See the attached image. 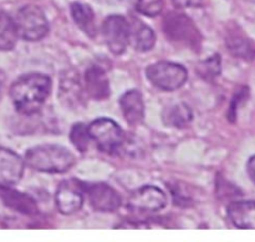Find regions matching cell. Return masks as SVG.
<instances>
[{
  "label": "cell",
  "mask_w": 255,
  "mask_h": 242,
  "mask_svg": "<svg viewBox=\"0 0 255 242\" xmlns=\"http://www.w3.org/2000/svg\"><path fill=\"white\" fill-rule=\"evenodd\" d=\"M51 86V79L47 75L32 72L19 77L12 84L10 97L20 114H36L49 97Z\"/></svg>",
  "instance_id": "obj_1"
},
{
  "label": "cell",
  "mask_w": 255,
  "mask_h": 242,
  "mask_svg": "<svg viewBox=\"0 0 255 242\" xmlns=\"http://www.w3.org/2000/svg\"><path fill=\"white\" fill-rule=\"evenodd\" d=\"M75 155L61 145L45 144L31 147L25 154L30 169L47 174H62L75 165Z\"/></svg>",
  "instance_id": "obj_2"
},
{
  "label": "cell",
  "mask_w": 255,
  "mask_h": 242,
  "mask_svg": "<svg viewBox=\"0 0 255 242\" xmlns=\"http://www.w3.org/2000/svg\"><path fill=\"white\" fill-rule=\"evenodd\" d=\"M164 35L176 45L199 51L202 45V35L193 20L179 11H171L163 17Z\"/></svg>",
  "instance_id": "obj_3"
},
{
  "label": "cell",
  "mask_w": 255,
  "mask_h": 242,
  "mask_svg": "<svg viewBox=\"0 0 255 242\" xmlns=\"http://www.w3.org/2000/svg\"><path fill=\"white\" fill-rule=\"evenodd\" d=\"M17 36L26 41H39L49 32V22L39 6L27 5L17 11L14 19Z\"/></svg>",
  "instance_id": "obj_4"
},
{
  "label": "cell",
  "mask_w": 255,
  "mask_h": 242,
  "mask_svg": "<svg viewBox=\"0 0 255 242\" xmlns=\"http://www.w3.org/2000/svg\"><path fill=\"white\" fill-rule=\"evenodd\" d=\"M146 75L153 86L163 91L178 90L188 79L186 67L171 61H158L149 65L146 70Z\"/></svg>",
  "instance_id": "obj_5"
},
{
  "label": "cell",
  "mask_w": 255,
  "mask_h": 242,
  "mask_svg": "<svg viewBox=\"0 0 255 242\" xmlns=\"http://www.w3.org/2000/svg\"><path fill=\"white\" fill-rule=\"evenodd\" d=\"M90 139L105 152H115L124 146L125 134L120 125L109 117H99L87 126Z\"/></svg>",
  "instance_id": "obj_6"
},
{
  "label": "cell",
  "mask_w": 255,
  "mask_h": 242,
  "mask_svg": "<svg viewBox=\"0 0 255 242\" xmlns=\"http://www.w3.org/2000/svg\"><path fill=\"white\" fill-rule=\"evenodd\" d=\"M102 36L112 54L121 55L129 42L131 25L121 15H110L102 22Z\"/></svg>",
  "instance_id": "obj_7"
},
{
  "label": "cell",
  "mask_w": 255,
  "mask_h": 242,
  "mask_svg": "<svg viewBox=\"0 0 255 242\" xmlns=\"http://www.w3.org/2000/svg\"><path fill=\"white\" fill-rule=\"evenodd\" d=\"M85 185L76 179H69L59 185L55 201L59 211L64 215H71L79 211L84 204Z\"/></svg>",
  "instance_id": "obj_8"
},
{
  "label": "cell",
  "mask_w": 255,
  "mask_h": 242,
  "mask_svg": "<svg viewBox=\"0 0 255 242\" xmlns=\"http://www.w3.org/2000/svg\"><path fill=\"white\" fill-rule=\"evenodd\" d=\"M167 205V195L153 185L137 189L128 197V207L138 212H157Z\"/></svg>",
  "instance_id": "obj_9"
},
{
  "label": "cell",
  "mask_w": 255,
  "mask_h": 242,
  "mask_svg": "<svg viewBox=\"0 0 255 242\" xmlns=\"http://www.w3.org/2000/svg\"><path fill=\"white\" fill-rule=\"evenodd\" d=\"M91 206L96 211L112 212L121 206V196L119 192L105 182H95L85 189Z\"/></svg>",
  "instance_id": "obj_10"
},
{
  "label": "cell",
  "mask_w": 255,
  "mask_h": 242,
  "mask_svg": "<svg viewBox=\"0 0 255 242\" xmlns=\"http://www.w3.org/2000/svg\"><path fill=\"white\" fill-rule=\"evenodd\" d=\"M24 161L14 151L0 147V186L17 184L24 174Z\"/></svg>",
  "instance_id": "obj_11"
},
{
  "label": "cell",
  "mask_w": 255,
  "mask_h": 242,
  "mask_svg": "<svg viewBox=\"0 0 255 242\" xmlns=\"http://www.w3.org/2000/svg\"><path fill=\"white\" fill-rule=\"evenodd\" d=\"M85 90L91 99L106 100L110 96V81L106 71L100 65H91L85 72Z\"/></svg>",
  "instance_id": "obj_12"
},
{
  "label": "cell",
  "mask_w": 255,
  "mask_h": 242,
  "mask_svg": "<svg viewBox=\"0 0 255 242\" xmlns=\"http://www.w3.org/2000/svg\"><path fill=\"white\" fill-rule=\"evenodd\" d=\"M120 107L125 120L131 126H138L144 119V101L138 90L126 91L120 97Z\"/></svg>",
  "instance_id": "obj_13"
},
{
  "label": "cell",
  "mask_w": 255,
  "mask_h": 242,
  "mask_svg": "<svg viewBox=\"0 0 255 242\" xmlns=\"http://www.w3.org/2000/svg\"><path fill=\"white\" fill-rule=\"evenodd\" d=\"M229 220L238 229H255V201L237 200L227 209Z\"/></svg>",
  "instance_id": "obj_14"
},
{
  "label": "cell",
  "mask_w": 255,
  "mask_h": 242,
  "mask_svg": "<svg viewBox=\"0 0 255 242\" xmlns=\"http://www.w3.org/2000/svg\"><path fill=\"white\" fill-rule=\"evenodd\" d=\"M226 45L233 56L243 60H253L255 57L254 42L239 29L227 31Z\"/></svg>",
  "instance_id": "obj_15"
},
{
  "label": "cell",
  "mask_w": 255,
  "mask_h": 242,
  "mask_svg": "<svg viewBox=\"0 0 255 242\" xmlns=\"http://www.w3.org/2000/svg\"><path fill=\"white\" fill-rule=\"evenodd\" d=\"M0 197L5 205L25 215L37 214V205L26 194L10 189V186H0Z\"/></svg>",
  "instance_id": "obj_16"
},
{
  "label": "cell",
  "mask_w": 255,
  "mask_h": 242,
  "mask_svg": "<svg viewBox=\"0 0 255 242\" xmlns=\"http://www.w3.org/2000/svg\"><path fill=\"white\" fill-rule=\"evenodd\" d=\"M163 124L173 129H184L193 120L192 109L184 102H178L167 106L162 112Z\"/></svg>",
  "instance_id": "obj_17"
},
{
  "label": "cell",
  "mask_w": 255,
  "mask_h": 242,
  "mask_svg": "<svg viewBox=\"0 0 255 242\" xmlns=\"http://www.w3.org/2000/svg\"><path fill=\"white\" fill-rule=\"evenodd\" d=\"M71 16L75 24L90 37L96 36L95 14L91 6L84 2H74L71 5Z\"/></svg>",
  "instance_id": "obj_18"
},
{
  "label": "cell",
  "mask_w": 255,
  "mask_h": 242,
  "mask_svg": "<svg viewBox=\"0 0 255 242\" xmlns=\"http://www.w3.org/2000/svg\"><path fill=\"white\" fill-rule=\"evenodd\" d=\"M132 44L137 51L146 52L153 49L156 45V34L148 25L143 24L141 21L134 22L131 26V36Z\"/></svg>",
  "instance_id": "obj_19"
},
{
  "label": "cell",
  "mask_w": 255,
  "mask_h": 242,
  "mask_svg": "<svg viewBox=\"0 0 255 242\" xmlns=\"http://www.w3.org/2000/svg\"><path fill=\"white\" fill-rule=\"evenodd\" d=\"M16 40L17 34L14 19H11L6 12L0 10V51L14 49Z\"/></svg>",
  "instance_id": "obj_20"
},
{
  "label": "cell",
  "mask_w": 255,
  "mask_h": 242,
  "mask_svg": "<svg viewBox=\"0 0 255 242\" xmlns=\"http://www.w3.org/2000/svg\"><path fill=\"white\" fill-rule=\"evenodd\" d=\"M221 56L218 54L213 55V56L208 57L204 61L199 62L198 66H197L198 74L204 80H207V81H213V80H216L219 76V74H221Z\"/></svg>",
  "instance_id": "obj_21"
},
{
  "label": "cell",
  "mask_w": 255,
  "mask_h": 242,
  "mask_svg": "<svg viewBox=\"0 0 255 242\" xmlns=\"http://www.w3.org/2000/svg\"><path fill=\"white\" fill-rule=\"evenodd\" d=\"M70 140H71V142L79 151H86L89 149L90 140H91L86 125L82 124V122L75 124L71 127V131H70Z\"/></svg>",
  "instance_id": "obj_22"
},
{
  "label": "cell",
  "mask_w": 255,
  "mask_h": 242,
  "mask_svg": "<svg viewBox=\"0 0 255 242\" xmlns=\"http://www.w3.org/2000/svg\"><path fill=\"white\" fill-rule=\"evenodd\" d=\"M74 77H65L61 81V99L67 104H71V100H80V84L79 80H72Z\"/></svg>",
  "instance_id": "obj_23"
},
{
  "label": "cell",
  "mask_w": 255,
  "mask_h": 242,
  "mask_svg": "<svg viewBox=\"0 0 255 242\" xmlns=\"http://www.w3.org/2000/svg\"><path fill=\"white\" fill-rule=\"evenodd\" d=\"M163 0H138L137 10L144 16L154 17L161 14L163 10Z\"/></svg>",
  "instance_id": "obj_24"
},
{
  "label": "cell",
  "mask_w": 255,
  "mask_h": 242,
  "mask_svg": "<svg viewBox=\"0 0 255 242\" xmlns=\"http://www.w3.org/2000/svg\"><path fill=\"white\" fill-rule=\"evenodd\" d=\"M248 94H249L248 87H242V89L237 92L236 96L233 97V100H232V104H231V109H229V112H228V116H229V120H231V121H234V120H236L237 110H238L239 102L243 101V100H246L247 97H248Z\"/></svg>",
  "instance_id": "obj_25"
},
{
  "label": "cell",
  "mask_w": 255,
  "mask_h": 242,
  "mask_svg": "<svg viewBox=\"0 0 255 242\" xmlns=\"http://www.w3.org/2000/svg\"><path fill=\"white\" fill-rule=\"evenodd\" d=\"M172 1H173L174 6L178 9L202 6V0H172Z\"/></svg>",
  "instance_id": "obj_26"
},
{
  "label": "cell",
  "mask_w": 255,
  "mask_h": 242,
  "mask_svg": "<svg viewBox=\"0 0 255 242\" xmlns=\"http://www.w3.org/2000/svg\"><path fill=\"white\" fill-rule=\"evenodd\" d=\"M247 172H248L249 179L255 184V155L249 157L247 161Z\"/></svg>",
  "instance_id": "obj_27"
},
{
  "label": "cell",
  "mask_w": 255,
  "mask_h": 242,
  "mask_svg": "<svg viewBox=\"0 0 255 242\" xmlns=\"http://www.w3.org/2000/svg\"><path fill=\"white\" fill-rule=\"evenodd\" d=\"M0 96H1V89H0Z\"/></svg>",
  "instance_id": "obj_28"
}]
</instances>
